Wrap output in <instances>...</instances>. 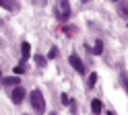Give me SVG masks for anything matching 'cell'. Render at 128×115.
<instances>
[{
	"label": "cell",
	"mask_w": 128,
	"mask_h": 115,
	"mask_svg": "<svg viewBox=\"0 0 128 115\" xmlns=\"http://www.w3.org/2000/svg\"><path fill=\"white\" fill-rule=\"evenodd\" d=\"M29 99H31V107H33V111H35L37 115H44V113H46V101H44V93H42L39 88H35V90H31Z\"/></svg>",
	"instance_id": "6da1fadb"
},
{
	"label": "cell",
	"mask_w": 128,
	"mask_h": 115,
	"mask_svg": "<svg viewBox=\"0 0 128 115\" xmlns=\"http://www.w3.org/2000/svg\"><path fill=\"white\" fill-rule=\"evenodd\" d=\"M54 14H56V19H58L60 23H66L68 16H70V2H68V0H60Z\"/></svg>",
	"instance_id": "7a4b0ae2"
},
{
	"label": "cell",
	"mask_w": 128,
	"mask_h": 115,
	"mask_svg": "<svg viewBox=\"0 0 128 115\" xmlns=\"http://www.w3.org/2000/svg\"><path fill=\"white\" fill-rule=\"evenodd\" d=\"M25 97H27V93H25V88H23L21 84H19V86H12V90H10V99H12L14 105H21L23 101H25Z\"/></svg>",
	"instance_id": "3957f363"
},
{
	"label": "cell",
	"mask_w": 128,
	"mask_h": 115,
	"mask_svg": "<svg viewBox=\"0 0 128 115\" xmlns=\"http://www.w3.org/2000/svg\"><path fill=\"white\" fill-rule=\"evenodd\" d=\"M68 62H70V66L78 72V74H87V70H85V64H83V60L78 58L76 54H70V58H68Z\"/></svg>",
	"instance_id": "277c9868"
},
{
	"label": "cell",
	"mask_w": 128,
	"mask_h": 115,
	"mask_svg": "<svg viewBox=\"0 0 128 115\" xmlns=\"http://www.w3.org/2000/svg\"><path fill=\"white\" fill-rule=\"evenodd\" d=\"M29 58H31V45L27 41H23L21 43V62H27Z\"/></svg>",
	"instance_id": "5b68a950"
},
{
	"label": "cell",
	"mask_w": 128,
	"mask_h": 115,
	"mask_svg": "<svg viewBox=\"0 0 128 115\" xmlns=\"http://www.w3.org/2000/svg\"><path fill=\"white\" fill-rule=\"evenodd\" d=\"M118 14L122 19H126V23H128V0H120L118 2Z\"/></svg>",
	"instance_id": "8992f818"
},
{
	"label": "cell",
	"mask_w": 128,
	"mask_h": 115,
	"mask_svg": "<svg viewBox=\"0 0 128 115\" xmlns=\"http://www.w3.org/2000/svg\"><path fill=\"white\" fill-rule=\"evenodd\" d=\"M0 6L6 8V10H10V12L19 10V2H17V0H0Z\"/></svg>",
	"instance_id": "52a82bcc"
},
{
	"label": "cell",
	"mask_w": 128,
	"mask_h": 115,
	"mask_svg": "<svg viewBox=\"0 0 128 115\" xmlns=\"http://www.w3.org/2000/svg\"><path fill=\"white\" fill-rule=\"evenodd\" d=\"M2 84L4 86H19L21 84V76H6V78H2Z\"/></svg>",
	"instance_id": "ba28073f"
},
{
	"label": "cell",
	"mask_w": 128,
	"mask_h": 115,
	"mask_svg": "<svg viewBox=\"0 0 128 115\" xmlns=\"http://www.w3.org/2000/svg\"><path fill=\"white\" fill-rule=\"evenodd\" d=\"M91 111H93L95 115H101V111H103V103L99 101V99H93V101H91Z\"/></svg>",
	"instance_id": "9c48e42d"
},
{
	"label": "cell",
	"mask_w": 128,
	"mask_h": 115,
	"mask_svg": "<svg viewBox=\"0 0 128 115\" xmlns=\"http://www.w3.org/2000/svg\"><path fill=\"white\" fill-rule=\"evenodd\" d=\"M85 49H87L89 54H95V56H99V54L103 52V41H101V39H97V43H95V47H93V49H91V47H87V45H85Z\"/></svg>",
	"instance_id": "30bf717a"
},
{
	"label": "cell",
	"mask_w": 128,
	"mask_h": 115,
	"mask_svg": "<svg viewBox=\"0 0 128 115\" xmlns=\"http://www.w3.org/2000/svg\"><path fill=\"white\" fill-rule=\"evenodd\" d=\"M120 82H122V86H124V90L128 93V74H126V72H120Z\"/></svg>",
	"instance_id": "8fae6325"
},
{
	"label": "cell",
	"mask_w": 128,
	"mask_h": 115,
	"mask_svg": "<svg viewBox=\"0 0 128 115\" xmlns=\"http://www.w3.org/2000/svg\"><path fill=\"white\" fill-rule=\"evenodd\" d=\"M95 82H97V74H95V72H91V74H89V80H87V86H89V88H93V86H95Z\"/></svg>",
	"instance_id": "7c38bea8"
},
{
	"label": "cell",
	"mask_w": 128,
	"mask_h": 115,
	"mask_svg": "<svg viewBox=\"0 0 128 115\" xmlns=\"http://www.w3.org/2000/svg\"><path fill=\"white\" fill-rule=\"evenodd\" d=\"M35 62H37V66H39V68H46V64H48V60H46V58L44 56H35Z\"/></svg>",
	"instance_id": "4fadbf2b"
},
{
	"label": "cell",
	"mask_w": 128,
	"mask_h": 115,
	"mask_svg": "<svg viewBox=\"0 0 128 115\" xmlns=\"http://www.w3.org/2000/svg\"><path fill=\"white\" fill-rule=\"evenodd\" d=\"M48 58H50V60H56V58H58V47H52L50 54H48Z\"/></svg>",
	"instance_id": "5bb4252c"
},
{
	"label": "cell",
	"mask_w": 128,
	"mask_h": 115,
	"mask_svg": "<svg viewBox=\"0 0 128 115\" xmlns=\"http://www.w3.org/2000/svg\"><path fill=\"white\" fill-rule=\"evenodd\" d=\"M23 72H25V66H17V68H14V76H21Z\"/></svg>",
	"instance_id": "9a60e30c"
},
{
	"label": "cell",
	"mask_w": 128,
	"mask_h": 115,
	"mask_svg": "<svg viewBox=\"0 0 128 115\" xmlns=\"http://www.w3.org/2000/svg\"><path fill=\"white\" fill-rule=\"evenodd\" d=\"M60 101H62V105H70V99H68V95H66V93L60 97Z\"/></svg>",
	"instance_id": "2e32d148"
},
{
	"label": "cell",
	"mask_w": 128,
	"mask_h": 115,
	"mask_svg": "<svg viewBox=\"0 0 128 115\" xmlns=\"http://www.w3.org/2000/svg\"><path fill=\"white\" fill-rule=\"evenodd\" d=\"M108 115H114V111H108Z\"/></svg>",
	"instance_id": "e0dca14e"
},
{
	"label": "cell",
	"mask_w": 128,
	"mask_h": 115,
	"mask_svg": "<svg viewBox=\"0 0 128 115\" xmlns=\"http://www.w3.org/2000/svg\"><path fill=\"white\" fill-rule=\"evenodd\" d=\"M0 76H2V74H0Z\"/></svg>",
	"instance_id": "ac0fdd59"
}]
</instances>
